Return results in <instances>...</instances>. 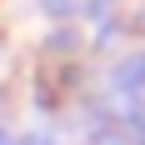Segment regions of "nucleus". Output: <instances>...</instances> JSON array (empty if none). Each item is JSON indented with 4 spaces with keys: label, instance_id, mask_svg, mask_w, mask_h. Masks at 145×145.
<instances>
[{
    "label": "nucleus",
    "instance_id": "nucleus-1",
    "mask_svg": "<svg viewBox=\"0 0 145 145\" xmlns=\"http://www.w3.org/2000/svg\"><path fill=\"white\" fill-rule=\"evenodd\" d=\"M0 145H15V140H10V135H5V130H0Z\"/></svg>",
    "mask_w": 145,
    "mask_h": 145
}]
</instances>
